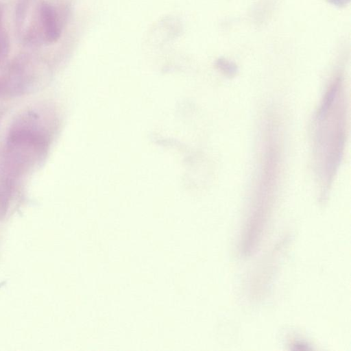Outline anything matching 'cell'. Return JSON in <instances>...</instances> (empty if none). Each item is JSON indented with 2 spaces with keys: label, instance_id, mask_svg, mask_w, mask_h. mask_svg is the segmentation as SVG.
Masks as SVG:
<instances>
[{
  "label": "cell",
  "instance_id": "277c9868",
  "mask_svg": "<svg viewBox=\"0 0 351 351\" xmlns=\"http://www.w3.org/2000/svg\"><path fill=\"white\" fill-rule=\"evenodd\" d=\"M10 47V38L4 25V8L0 3V63L8 56Z\"/></svg>",
  "mask_w": 351,
  "mask_h": 351
},
{
  "label": "cell",
  "instance_id": "3957f363",
  "mask_svg": "<svg viewBox=\"0 0 351 351\" xmlns=\"http://www.w3.org/2000/svg\"><path fill=\"white\" fill-rule=\"evenodd\" d=\"M17 179L0 167V219L8 213Z\"/></svg>",
  "mask_w": 351,
  "mask_h": 351
},
{
  "label": "cell",
  "instance_id": "5b68a950",
  "mask_svg": "<svg viewBox=\"0 0 351 351\" xmlns=\"http://www.w3.org/2000/svg\"><path fill=\"white\" fill-rule=\"evenodd\" d=\"M330 3L337 6H343L346 5L350 0H327Z\"/></svg>",
  "mask_w": 351,
  "mask_h": 351
},
{
  "label": "cell",
  "instance_id": "7a4b0ae2",
  "mask_svg": "<svg viewBox=\"0 0 351 351\" xmlns=\"http://www.w3.org/2000/svg\"><path fill=\"white\" fill-rule=\"evenodd\" d=\"M36 16L40 40L48 44L56 42L61 34V27L55 8L43 1L36 6Z\"/></svg>",
  "mask_w": 351,
  "mask_h": 351
},
{
  "label": "cell",
  "instance_id": "8992f818",
  "mask_svg": "<svg viewBox=\"0 0 351 351\" xmlns=\"http://www.w3.org/2000/svg\"><path fill=\"white\" fill-rule=\"evenodd\" d=\"M3 96V86L0 77V97Z\"/></svg>",
  "mask_w": 351,
  "mask_h": 351
},
{
  "label": "cell",
  "instance_id": "6da1fadb",
  "mask_svg": "<svg viewBox=\"0 0 351 351\" xmlns=\"http://www.w3.org/2000/svg\"><path fill=\"white\" fill-rule=\"evenodd\" d=\"M43 123L36 112L27 111L16 118L10 126L0 155L19 176L47 154L49 136Z\"/></svg>",
  "mask_w": 351,
  "mask_h": 351
}]
</instances>
